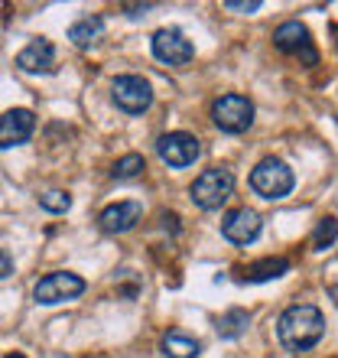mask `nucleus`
<instances>
[{
  "mask_svg": "<svg viewBox=\"0 0 338 358\" xmlns=\"http://www.w3.org/2000/svg\"><path fill=\"white\" fill-rule=\"evenodd\" d=\"M273 46L280 49V52H286V56H300L306 66H316V62H319V52L312 46L309 29H306V23H300V20L280 23L277 33H273Z\"/></svg>",
  "mask_w": 338,
  "mask_h": 358,
  "instance_id": "1a4fd4ad",
  "label": "nucleus"
},
{
  "mask_svg": "<svg viewBox=\"0 0 338 358\" xmlns=\"http://www.w3.org/2000/svg\"><path fill=\"white\" fill-rule=\"evenodd\" d=\"M124 10H127V17H140V13L150 10V3H143V7H124Z\"/></svg>",
  "mask_w": 338,
  "mask_h": 358,
  "instance_id": "5701e85b",
  "label": "nucleus"
},
{
  "mask_svg": "<svg viewBox=\"0 0 338 358\" xmlns=\"http://www.w3.org/2000/svg\"><path fill=\"white\" fill-rule=\"evenodd\" d=\"M228 10H237V13H257V10H260V0H228L225 3Z\"/></svg>",
  "mask_w": 338,
  "mask_h": 358,
  "instance_id": "412c9836",
  "label": "nucleus"
},
{
  "mask_svg": "<svg viewBox=\"0 0 338 358\" xmlns=\"http://www.w3.org/2000/svg\"><path fill=\"white\" fill-rule=\"evenodd\" d=\"M143 170H147V160H143L140 153H127V157H121V160L114 163L111 176L114 179H137Z\"/></svg>",
  "mask_w": 338,
  "mask_h": 358,
  "instance_id": "a211bd4d",
  "label": "nucleus"
},
{
  "mask_svg": "<svg viewBox=\"0 0 338 358\" xmlns=\"http://www.w3.org/2000/svg\"><path fill=\"white\" fill-rule=\"evenodd\" d=\"M84 287H88V283H84L78 273L56 271V273H49V277H43V280L33 287V300H36L39 306H56V303H66V300L82 296Z\"/></svg>",
  "mask_w": 338,
  "mask_h": 358,
  "instance_id": "39448f33",
  "label": "nucleus"
},
{
  "mask_svg": "<svg viewBox=\"0 0 338 358\" xmlns=\"http://www.w3.org/2000/svg\"><path fill=\"white\" fill-rule=\"evenodd\" d=\"M3 358H27L23 352H10V355H3Z\"/></svg>",
  "mask_w": 338,
  "mask_h": 358,
  "instance_id": "b1692460",
  "label": "nucleus"
},
{
  "mask_svg": "<svg viewBox=\"0 0 338 358\" xmlns=\"http://www.w3.org/2000/svg\"><path fill=\"white\" fill-rule=\"evenodd\" d=\"M277 336H280L283 349L293 352V355L309 352L325 336V316L312 303H296L290 310H283V316L277 320Z\"/></svg>",
  "mask_w": 338,
  "mask_h": 358,
  "instance_id": "f257e3e1",
  "label": "nucleus"
},
{
  "mask_svg": "<svg viewBox=\"0 0 338 358\" xmlns=\"http://www.w3.org/2000/svg\"><path fill=\"white\" fill-rule=\"evenodd\" d=\"M260 228H263V222L254 208H235V212H228L221 218V235L231 245H251V241H257Z\"/></svg>",
  "mask_w": 338,
  "mask_h": 358,
  "instance_id": "9b49d317",
  "label": "nucleus"
},
{
  "mask_svg": "<svg viewBox=\"0 0 338 358\" xmlns=\"http://www.w3.org/2000/svg\"><path fill=\"white\" fill-rule=\"evenodd\" d=\"M212 121H215L218 131L225 134H244L254 124V104L244 94H221L212 104Z\"/></svg>",
  "mask_w": 338,
  "mask_h": 358,
  "instance_id": "423d86ee",
  "label": "nucleus"
},
{
  "mask_svg": "<svg viewBox=\"0 0 338 358\" xmlns=\"http://www.w3.org/2000/svg\"><path fill=\"white\" fill-rule=\"evenodd\" d=\"M335 238H338V222L332 215L319 218V225H316V231H312V248L316 251H325V248L335 245Z\"/></svg>",
  "mask_w": 338,
  "mask_h": 358,
  "instance_id": "6ab92c4d",
  "label": "nucleus"
},
{
  "mask_svg": "<svg viewBox=\"0 0 338 358\" xmlns=\"http://www.w3.org/2000/svg\"><path fill=\"white\" fill-rule=\"evenodd\" d=\"M231 192H235V173L228 170V166H212V170L198 173L196 182L189 186V196H192V202L202 212L221 208L231 199Z\"/></svg>",
  "mask_w": 338,
  "mask_h": 358,
  "instance_id": "f03ea898",
  "label": "nucleus"
},
{
  "mask_svg": "<svg viewBox=\"0 0 338 358\" xmlns=\"http://www.w3.org/2000/svg\"><path fill=\"white\" fill-rule=\"evenodd\" d=\"M293 182H296V176H293V170L280 157H267V160H260L251 173V189L260 199H267V202L286 199L293 192Z\"/></svg>",
  "mask_w": 338,
  "mask_h": 358,
  "instance_id": "7ed1b4c3",
  "label": "nucleus"
},
{
  "mask_svg": "<svg viewBox=\"0 0 338 358\" xmlns=\"http://www.w3.org/2000/svg\"><path fill=\"white\" fill-rule=\"evenodd\" d=\"M101 36H104V20L101 17H82L68 27V39H72L75 46H91V43H98Z\"/></svg>",
  "mask_w": 338,
  "mask_h": 358,
  "instance_id": "dca6fc26",
  "label": "nucleus"
},
{
  "mask_svg": "<svg viewBox=\"0 0 338 358\" xmlns=\"http://www.w3.org/2000/svg\"><path fill=\"white\" fill-rule=\"evenodd\" d=\"M283 273H290V261L286 257H263V261H254V264L241 267V280L247 283H267V280H277Z\"/></svg>",
  "mask_w": 338,
  "mask_h": 358,
  "instance_id": "4468645a",
  "label": "nucleus"
},
{
  "mask_svg": "<svg viewBox=\"0 0 338 358\" xmlns=\"http://www.w3.org/2000/svg\"><path fill=\"white\" fill-rule=\"evenodd\" d=\"M143 218V206L140 202H114L98 215L104 235H127L131 228H137V222Z\"/></svg>",
  "mask_w": 338,
  "mask_h": 358,
  "instance_id": "f8f14e48",
  "label": "nucleus"
},
{
  "mask_svg": "<svg viewBox=\"0 0 338 358\" xmlns=\"http://www.w3.org/2000/svg\"><path fill=\"white\" fill-rule=\"evenodd\" d=\"M111 98L124 114H143L153 104V88L140 76H117L111 82Z\"/></svg>",
  "mask_w": 338,
  "mask_h": 358,
  "instance_id": "6e6552de",
  "label": "nucleus"
},
{
  "mask_svg": "<svg viewBox=\"0 0 338 358\" xmlns=\"http://www.w3.org/2000/svg\"><path fill=\"white\" fill-rule=\"evenodd\" d=\"M7 277H13V257L0 248V280H7Z\"/></svg>",
  "mask_w": 338,
  "mask_h": 358,
  "instance_id": "4be33fe9",
  "label": "nucleus"
},
{
  "mask_svg": "<svg viewBox=\"0 0 338 358\" xmlns=\"http://www.w3.org/2000/svg\"><path fill=\"white\" fill-rule=\"evenodd\" d=\"M36 131V114L29 108H10L0 114V150L27 143Z\"/></svg>",
  "mask_w": 338,
  "mask_h": 358,
  "instance_id": "9d476101",
  "label": "nucleus"
},
{
  "mask_svg": "<svg viewBox=\"0 0 338 358\" xmlns=\"http://www.w3.org/2000/svg\"><path fill=\"white\" fill-rule=\"evenodd\" d=\"M160 349L166 358H198L202 352V342L186 336V332H166L160 342Z\"/></svg>",
  "mask_w": 338,
  "mask_h": 358,
  "instance_id": "2eb2a0df",
  "label": "nucleus"
},
{
  "mask_svg": "<svg viewBox=\"0 0 338 358\" xmlns=\"http://www.w3.org/2000/svg\"><path fill=\"white\" fill-rule=\"evenodd\" d=\"M156 153L160 160L172 170H186L192 163L202 157V143H198L196 134H186V131H172V134H163L156 141Z\"/></svg>",
  "mask_w": 338,
  "mask_h": 358,
  "instance_id": "0eeeda50",
  "label": "nucleus"
},
{
  "mask_svg": "<svg viewBox=\"0 0 338 358\" xmlns=\"http://www.w3.org/2000/svg\"><path fill=\"white\" fill-rule=\"evenodd\" d=\"M39 206L46 208V212H68L72 208V196L68 192H59V189H52V192H46V196H39Z\"/></svg>",
  "mask_w": 338,
  "mask_h": 358,
  "instance_id": "aec40b11",
  "label": "nucleus"
},
{
  "mask_svg": "<svg viewBox=\"0 0 338 358\" xmlns=\"http://www.w3.org/2000/svg\"><path fill=\"white\" fill-rule=\"evenodd\" d=\"M17 69L20 72H56V46L49 39H33L17 52Z\"/></svg>",
  "mask_w": 338,
  "mask_h": 358,
  "instance_id": "ddd939ff",
  "label": "nucleus"
},
{
  "mask_svg": "<svg viewBox=\"0 0 338 358\" xmlns=\"http://www.w3.org/2000/svg\"><path fill=\"white\" fill-rule=\"evenodd\" d=\"M153 56L169 69H186L196 59V46H192V39H186L182 29L163 27L153 33Z\"/></svg>",
  "mask_w": 338,
  "mask_h": 358,
  "instance_id": "20e7f679",
  "label": "nucleus"
},
{
  "mask_svg": "<svg viewBox=\"0 0 338 358\" xmlns=\"http://www.w3.org/2000/svg\"><path fill=\"white\" fill-rule=\"evenodd\" d=\"M247 326H251V313L247 310H228L221 320H218V336L221 339H237L244 336Z\"/></svg>",
  "mask_w": 338,
  "mask_h": 358,
  "instance_id": "f3484780",
  "label": "nucleus"
}]
</instances>
